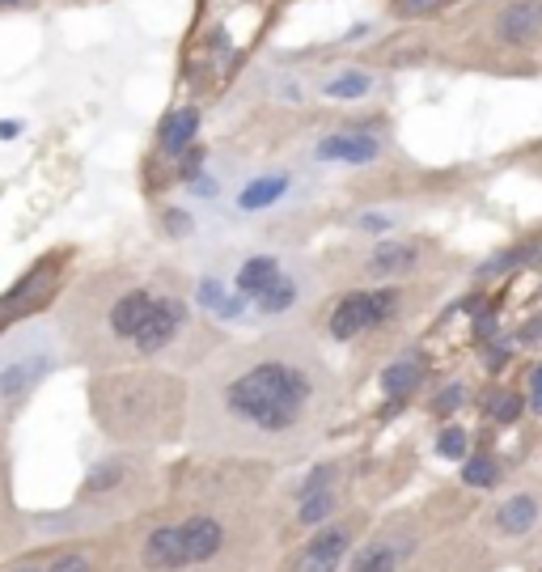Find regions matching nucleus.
Returning a JSON list of instances; mask_svg holds the SVG:
<instances>
[{
	"mask_svg": "<svg viewBox=\"0 0 542 572\" xmlns=\"http://www.w3.org/2000/svg\"><path fill=\"white\" fill-rule=\"evenodd\" d=\"M517 411H521L517 395H504V390H496V395H487V416H492V420L509 424V420H517Z\"/></svg>",
	"mask_w": 542,
	"mask_h": 572,
	"instance_id": "nucleus-28",
	"label": "nucleus"
},
{
	"mask_svg": "<svg viewBox=\"0 0 542 572\" xmlns=\"http://www.w3.org/2000/svg\"><path fill=\"white\" fill-rule=\"evenodd\" d=\"M339 378L310 339L267 335L216 352L187 386L183 441L204 458L280 462L331 428Z\"/></svg>",
	"mask_w": 542,
	"mask_h": 572,
	"instance_id": "nucleus-1",
	"label": "nucleus"
},
{
	"mask_svg": "<svg viewBox=\"0 0 542 572\" xmlns=\"http://www.w3.org/2000/svg\"><path fill=\"white\" fill-rule=\"evenodd\" d=\"M17 543H22V513L13 505V488H9V458L0 445V564L13 560Z\"/></svg>",
	"mask_w": 542,
	"mask_h": 572,
	"instance_id": "nucleus-17",
	"label": "nucleus"
},
{
	"mask_svg": "<svg viewBox=\"0 0 542 572\" xmlns=\"http://www.w3.org/2000/svg\"><path fill=\"white\" fill-rule=\"evenodd\" d=\"M538 522H542V496L521 488L487 513V534L492 539H526V534L538 530Z\"/></svg>",
	"mask_w": 542,
	"mask_h": 572,
	"instance_id": "nucleus-13",
	"label": "nucleus"
},
{
	"mask_svg": "<svg viewBox=\"0 0 542 572\" xmlns=\"http://www.w3.org/2000/svg\"><path fill=\"white\" fill-rule=\"evenodd\" d=\"M161 500V475L149 467V458L140 450H115L98 458L85 471L77 488V505H72L56 522H39L51 534H85V530H115L132 522L144 509H153Z\"/></svg>",
	"mask_w": 542,
	"mask_h": 572,
	"instance_id": "nucleus-4",
	"label": "nucleus"
},
{
	"mask_svg": "<svg viewBox=\"0 0 542 572\" xmlns=\"http://www.w3.org/2000/svg\"><path fill=\"white\" fill-rule=\"evenodd\" d=\"M394 310H399V293L394 289H360V293H348V297L335 301L327 331H331V339H339V344H348L356 335L377 331Z\"/></svg>",
	"mask_w": 542,
	"mask_h": 572,
	"instance_id": "nucleus-10",
	"label": "nucleus"
},
{
	"mask_svg": "<svg viewBox=\"0 0 542 572\" xmlns=\"http://www.w3.org/2000/svg\"><path fill=\"white\" fill-rule=\"evenodd\" d=\"M195 132H200V111L195 106H183V111H174L166 123H161V132H157V149L161 153H187L195 145Z\"/></svg>",
	"mask_w": 542,
	"mask_h": 572,
	"instance_id": "nucleus-19",
	"label": "nucleus"
},
{
	"mask_svg": "<svg viewBox=\"0 0 542 572\" xmlns=\"http://www.w3.org/2000/svg\"><path fill=\"white\" fill-rule=\"evenodd\" d=\"M360 539V517H331L280 560V572H339Z\"/></svg>",
	"mask_w": 542,
	"mask_h": 572,
	"instance_id": "nucleus-8",
	"label": "nucleus"
},
{
	"mask_svg": "<svg viewBox=\"0 0 542 572\" xmlns=\"http://www.w3.org/2000/svg\"><path fill=\"white\" fill-rule=\"evenodd\" d=\"M89 407L119 450H153L183 437L187 382L161 369H102L89 382Z\"/></svg>",
	"mask_w": 542,
	"mask_h": 572,
	"instance_id": "nucleus-3",
	"label": "nucleus"
},
{
	"mask_svg": "<svg viewBox=\"0 0 542 572\" xmlns=\"http://www.w3.org/2000/svg\"><path fill=\"white\" fill-rule=\"evenodd\" d=\"M280 272H284V263L280 259H271V255H255V259H246L242 267H238V276H233V284H238V297H246V301H259L271 284L280 280Z\"/></svg>",
	"mask_w": 542,
	"mask_h": 572,
	"instance_id": "nucleus-18",
	"label": "nucleus"
},
{
	"mask_svg": "<svg viewBox=\"0 0 542 572\" xmlns=\"http://www.w3.org/2000/svg\"><path fill=\"white\" fill-rule=\"evenodd\" d=\"M0 5H26V0H0Z\"/></svg>",
	"mask_w": 542,
	"mask_h": 572,
	"instance_id": "nucleus-33",
	"label": "nucleus"
},
{
	"mask_svg": "<svg viewBox=\"0 0 542 572\" xmlns=\"http://www.w3.org/2000/svg\"><path fill=\"white\" fill-rule=\"evenodd\" d=\"M157 289L149 280H136L128 272H111L94 289H81V314H85V331H72V335H85V352L102 356V348H128L136 344V335L144 327V318L153 314L157 306ZM68 339V335H64Z\"/></svg>",
	"mask_w": 542,
	"mask_h": 572,
	"instance_id": "nucleus-6",
	"label": "nucleus"
},
{
	"mask_svg": "<svg viewBox=\"0 0 542 572\" xmlns=\"http://www.w3.org/2000/svg\"><path fill=\"white\" fill-rule=\"evenodd\" d=\"M187 327H191V306H187L183 297H174V293H161L157 306H153V314L144 318V327H140V335H136L132 352H136V356H161V352H170L178 339H183Z\"/></svg>",
	"mask_w": 542,
	"mask_h": 572,
	"instance_id": "nucleus-11",
	"label": "nucleus"
},
{
	"mask_svg": "<svg viewBox=\"0 0 542 572\" xmlns=\"http://www.w3.org/2000/svg\"><path fill=\"white\" fill-rule=\"evenodd\" d=\"M487 34L500 47H534L542 39V0H500L487 17Z\"/></svg>",
	"mask_w": 542,
	"mask_h": 572,
	"instance_id": "nucleus-12",
	"label": "nucleus"
},
{
	"mask_svg": "<svg viewBox=\"0 0 542 572\" xmlns=\"http://www.w3.org/2000/svg\"><path fill=\"white\" fill-rule=\"evenodd\" d=\"M420 378H424V361H420V356H403V361H394V365L386 369L382 386H386L390 399H407L411 390L420 386Z\"/></svg>",
	"mask_w": 542,
	"mask_h": 572,
	"instance_id": "nucleus-23",
	"label": "nucleus"
},
{
	"mask_svg": "<svg viewBox=\"0 0 542 572\" xmlns=\"http://www.w3.org/2000/svg\"><path fill=\"white\" fill-rule=\"evenodd\" d=\"M530 407H534L538 416H542V365L530 373Z\"/></svg>",
	"mask_w": 542,
	"mask_h": 572,
	"instance_id": "nucleus-32",
	"label": "nucleus"
},
{
	"mask_svg": "<svg viewBox=\"0 0 542 572\" xmlns=\"http://www.w3.org/2000/svg\"><path fill=\"white\" fill-rule=\"evenodd\" d=\"M496 479H500L496 458H466V467H462V484L466 488H492Z\"/></svg>",
	"mask_w": 542,
	"mask_h": 572,
	"instance_id": "nucleus-26",
	"label": "nucleus"
},
{
	"mask_svg": "<svg viewBox=\"0 0 542 572\" xmlns=\"http://www.w3.org/2000/svg\"><path fill=\"white\" fill-rule=\"evenodd\" d=\"M64 331L51 318H26L0 335V433L22 416L51 373L64 365Z\"/></svg>",
	"mask_w": 542,
	"mask_h": 572,
	"instance_id": "nucleus-5",
	"label": "nucleus"
},
{
	"mask_svg": "<svg viewBox=\"0 0 542 572\" xmlns=\"http://www.w3.org/2000/svg\"><path fill=\"white\" fill-rule=\"evenodd\" d=\"M415 547H420V526H415L411 513H403L352 551L348 572H403L415 556Z\"/></svg>",
	"mask_w": 542,
	"mask_h": 572,
	"instance_id": "nucleus-9",
	"label": "nucleus"
},
{
	"mask_svg": "<svg viewBox=\"0 0 542 572\" xmlns=\"http://www.w3.org/2000/svg\"><path fill=\"white\" fill-rule=\"evenodd\" d=\"M47 560L51 551H30V556H13L0 564V572H47Z\"/></svg>",
	"mask_w": 542,
	"mask_h": 572,
	"instance_id": "nucleus-29",
	"label": "nucleus"
},
{
	"mask_svg": "<svg viewBox=\"0 0 542 572\" xmlns=\"http://www.w3.org/2000/svg\"><path fill=\"white\" fill-rule=\"evenodd\" d=\"M415 263H420V250H415V246H407V242H399V238H382V242L373 246L365 272H369L373 280H390V276L415 272Z\"/></svg>",
	"mask_w": 542,
	"mask_h": 572,
	"instance_id": "nucleus-15",
	"label": "nucleus"
},
{
	"mask_svg": "<svg viewBox=\"0 0 542 572\" xmlns=\"http://www.w3.org/2000/svg\"><path fill=\"white\" fill-rule=\"evenodd\" d=\"M200 306L216 318H242V297H233L225 284H216V280L200 284Z\"/></svg>",
	"mask_w": 542,
	"mask_h": 572,
	"instance_id": "nucleus-24",
	"label": "nucleus"
},
{
	"mask_svg": "<svg viewBox=\"0 0 542 572\" xmlns=\"http://www.w3.org/2000/svg\"><path fill=\"white\" fill-rule=\"evenodd\" d=\"M377 145L373 136H356V132H339V136H327L318 140V157L322 162H348V166H365V162H377Z\"/></svg>",
	"mask_w": 542,
	"mask_h": 572,
	"instance_id": "nucleus-16",
	"label": "nucleus"
},
{
	"mask_svg": "<svg viewBox=\"0 0 542 572\" xmlns=\"http://www.w3.org/2000/svg\"><path fill=\"white\" fill-rule=\"evenodd\" d=\"M538 572H542V568H538Z\"/></svg>",
	"mask_w": 542,
	"mask_h": 572,
	"instance_id": "nucleus-34",
	"label": "nucleus"
},
{
	"mask_svg": "<svg viewBox=\"0 0 542 572\" xmlns=\"http://www.w3.org/2000/svg\"><path fill=\"white\" fill-rule=\"evenodd\" d=\"M343 509V492L339 488H322L314 496H301L297 500V513H293V526H305V530H318L322 522H331Z\"/></svg>",
	"mask_w": 542,
	"mask_h": 572,
	"instance_id": "nucleus-21",
	"label": "nucleus"
},
{
	"mask_svg": "<svg viewBox=\"0 0 542 572\" xmlns=\"http://www.w3.org/2000/svg\"><path fill=\"white\" fill-rule=\"evenodd\" d=\"M369 77L365 73H356V68H352V73H339V77H331L327 85H322V94H331V98H365L369 94Z\"/></svg>",
	"mask_w": 542,
	"mask_h": 572,
	"instance_id": "nucleus-25",
	"label": "nucleus"
},
{
	"mask_svg": "<svg viewBox=\"0 0 542 572\" xmlns=\"http://www.w3.org/2000/svg\"><path fill=\"white\" fill-rule=\"evenodd\" d=\"M64 263L68 250H51L34 267H26L22 280H13L5 293H0V335L13 331L17 323H26L34 310H43L51 297H56L60 280H64Z\"/></svg>",
	"mask_w": 542,
	"mask_h": 572,
	"instance_id": "nucleus-7",
	"label": "nucleus"
},
{
	"mask_svg": "<svg viewBox=\"0 0 542 572\" xmlns=\"http://www.w3.org/2000/svg\"><path fill=\"white\" fill-rule=\"evenodd\" d=\"M288 195V174L276 170V174H259L255 183H246L242 195H238V208L242 212H267L271 204H280Z\"/></svg>",
	"mask_w": 542,
	"mask_h": 572,
	"instance_id": "nucleus-20",
	"label": "nucleus"
},
{
	"mask_svg": "<svg viewBox=\"0 0 542 572\" xmlns=\"http://www.w3.org/2000/svg\"><path fill=\"white\" fill-rule=\"evenodd\" d=\"M47 572H115V556L106 539H72L56 547L47 560Z\"/></svg>",
	"mask_w": 542,
	"mask_h": 572,
	"instance_id": "nucleus-14",
	"label": "nucleus"
},
{
	"mask_svg": "<svg viewBox=\"0 0 542 572\" xmlns=\"http://www.w3.org/2000/svg\"><path fill=\"white\" fill-rule=\"evenodd\" d=\"M437 454L441 458H466L471 454V437H466V428H445V433L437 437Z\"/></svg>",
	"mask_w": 542,
	"mask_h": 572,
	"instance_id": "nucleus-27",
	"label": "nucleus"
},
{
	"mask_svg": "<svg viewBox=\"0 0 542 572\" xmlns=\"http://www.w3.org/2000/svg\"><path fill=\"white\" fill-rule=\"evenodd\" d=\"M462 399H466V390L462 386H449V390H441V395H437L432 411H437V416H449L454 407H462Z\"/></svg>",
	"mask_w": 542,
	"mask_h": 572,
	"instance_id": "nucleus-31",
	"label": "nucleus"
},
{
	"mask_svg": "<svg viewBox=\"0 0 542 572\" xmlns=\"http://www.w3.org/2000/svg\"><path fill=\"white\" fill-rule=\"evenodd\" d=\"M445 0H394V13L399 17H424V13H437Z\"/></svg>",
	"mask_w": 542,
	"mask_h": 572,
	"instance_id": "nucleus-30",
	"label": "nucleus"
},
{
	"mask_svg": "<svg viewBox=\"0 0 542 572\" xmlns=\"http://www.w3.org/2000/svg\"><path fill=\"white\" fill-rule=\"evenodd\" d=\"M301 301V284H297V276L293 272H280V280L271 284V289L255 301V310L259 314H267V318H276V314H288Z\"/></svg>",
	"mask_w": 542,
	"mask_h": 572,
	"instance_id": "nucleus-22",
	"label": "nucleus"
},
{
	"mask_svg": "<svg viewBox=\"0 0 542 572\" xmlns=\"http://www.w3.org/2000/svg\"><path fill=\"white\" fill-rule=\"evenodd\" d=\"M216 471L178 475L153 509L115 526V572H255L271 551L267 475L212 458Z\"/></svg>",
	"mask_w": 542,
	"mask_h": 572,
	"instance_id": "nucleus-2",
	"label": "nucleus"
}]
</instances>
